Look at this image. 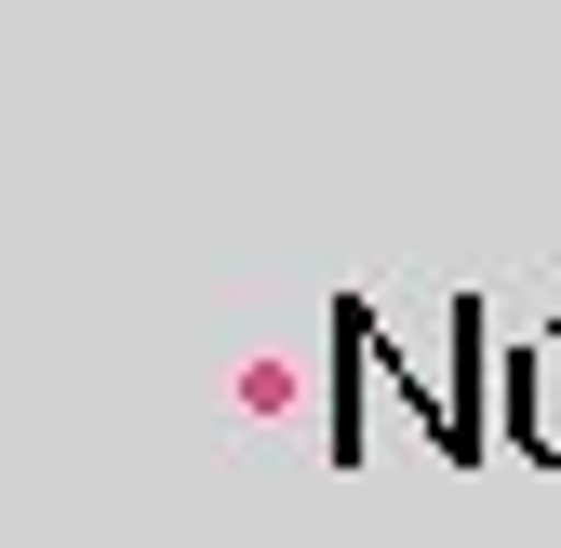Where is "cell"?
I'll return each instance as SVG.
<instances>
[{"mask_svg":"<svg viewBox=\"0 0 561 548\" xmlns=\"http://www.w3.org/2000/svg\"><path fill=\"white\" fill-rule=\"evenodd\" d=\"M508 442L561 468V321L535 334V349H508Z\"/></svg>","mask_w":561,"mask_h":548,"instance_id":"6da1fadb","label":"cell"}]
</instances>
